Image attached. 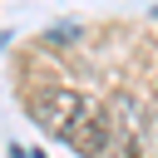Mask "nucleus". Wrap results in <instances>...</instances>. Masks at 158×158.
<instances>
[{
    "label": "nucleus",
    "mask_w": 158,
    "mask_h": 158,
    "mask_svg": "<svg viewBox=\"0 0 158 158\" xmlns=\"http://www.w3.org/2000/svg\"><path fill=\"white\" fill-rule=\"evenodd\" d=\"M30 114H35L54 138H64L74 153H84V158H114V114H109L94 94L69 89V84L40 89V94L30 99Z\"/></svg>",
    "instance_id": "f257e3e1"
},
{
    "label": "nucleus",
    "mask_w": 158,
    "mask_h": 158,
    "mask_svg": "<svg viewBox=\"0 0 158 158\" xmlns=\"http://www.w3.org/2000/svg\"><path fill=\"white\" fill-rule=\"evenodd\" d=\"M109 114H114V158H153V148H148V133H143V118H138V109H133L128 99H118Z\"/></svg>",
    "instance_id": "f03ea898"
}]
</instances>
